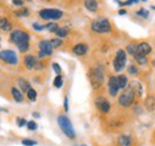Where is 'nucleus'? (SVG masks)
I'll use <instances>...</instances> for the list:
<instances>
[{"mask_svg":"<svg viewBox=\"0 0 155 146\" xmlns=\"http://www.w3.org/2000/svg\"><path fill=\"white\" fill-rule=\"evenodd\" d=\"M10 40H11L13 44L17 45V48L19 49V51H21V52L28 51L30 37H29V35H28L25 31H21V30L12 31L11 35H10Z\"/></svg>","mask_w":155,"mask_h":146,"instance_id":"1","label":"nucleus"},{"mask_svg":"<svg viewBox=\"0 0 155 146\" xmlns=\"http://www.w3.org/2000/svg\"><path fill=\"white\" fill-rule=\"evenodd\" d=\"M58 124L61 131L69 138V139H74L75 138V131L73 128V125L71 122V120L66 116V115H60L58 118Z\"/></svg>","mask_w":155,"mask_h":146,"instance_id":"2","label":"nucleus"},{"mask_svg":"<svg viewBox=\"0 0 155 146\" xmlns=\"http://www.w3.org/2000/svg\"><path fill=\"white\" fill-rule=\"evenodd\" d=\"M90 78H91V84L94 89L99 88L103 82H104V70L100 65L94 67L92 70H91V75H90Z\"/></svg>","mask_w":155,"mask_h":146,"instance_id":"3","label":"nucleus"},{"mask_svg":"<svg viewBox=\"0 0 155 146\" xmlns=\"http://www.w3.org/2000/svg\"><path fill=\"white\" fill-rule=\"evenodd\" d=\"M91 27L97 33H107V32L111 31L110 21L106 18H98L96 20H93Z\"/></svg>","mask_w":155,"mask_h":146,"instance_id":"4","label":"nucleus"},{"mask_svg":"<svg viewBox=\"0 0 155 146\" xmlns=\"http://www.w3.org/2000/svg\"><path fill=\"white\" fill-rule=\"evenodd\" d=\"M38 14L41 18L45 19V20H58V19H60L63 16L62 11L56 10V8H44V10H41Z\"/></svg>","mask_w":155,"mask_h":146,"instance_id":"5","label":"nucleus"},{"mask_svg":"<svg viewBox=\"0 0 155 146\" xmlns=\"http://www.w3.org/2000/svg\"><path fill=\"white\" fill-rule=\"evenodd\" d=\"M125 64H127V54H125L124 50L120 49V50L117 51L116 57L114 59V68H115L116 71H120V70L124 69Z\"/></svg>","mask_w":155,"mask_h":146,"instance_id":"6","label":"nucleus"},{"mask_svg":"<svg viewBox=\"0 0 155 146\" xmlns=\"http://www.w3.org/2000/svg\"><path fill=\"white\" fill-rule=\"evenodd\" d=\"M134 99H135V94L130 89H127V90H124L120 94V96L118 99V102L123 107H130L133 105V102H134Z\"/></svg>","mask_w":155,"mask_h":146,"instance_id":"7","label":"nucleus"},{"mask_svg":"<svg viewBox=\"0 0 155 146\" xmlns=\"http://www.w3.org/2000/svg\"><path fill=\"white\" fill-rule=\"evenodd\" d=\"M0 59H2L5 63L11 64V65H15V64L18 63V57L16 55V52L12 51V50H2V51H0Z\"/></svg>","mask_w":155,"mask_h":146,"instance_id":"8","label":"nucleus"},{"mask_svg":"<svg viewBox=\"0 0 155 146\" xmlns=\"http://www.w3.org/2000/svg\"><path fill=\"white\" fill-rule=\"evenodd\" d=\"M96 106L101 113H109V110L111 108L110 102L105 97H97L96 99Z\"/></svg>","mask_w":155,"mask_h":146,"instance_id":"9","label":"nucleus"},{"mask_svg":"<svg viewBox=\"0 0 155 146\" xmlns=\"http://www.w3.org/2000/svg\"><path fill=\"white\" fill-rule=\"evenodd\" d=\"M119 91V86H118V82H117V77L116 76H111L109 78V94L111 96H116Z\"/></svg>","mask_w":155,"mask_h":146,"instance_id":"10","label":"nucleus"},{"mask_svg":"<svg viewBox=\"0 0 155 146\" xmlns=\"http://www.w3.org/2000/svg\"><path fill=\"white\" fill-rule=\"evenodd\" d=\"M53 46L50 44V40H41L39 42V50L45 54V56H49L53 54Z\"/></svg>","mask_w":155,"mask_h":146,"instance_id":"11","label":"nucleus"},{"mask_svg":"<svg viewBox=\"0 0 155 146\" xmlns=\"http://www.w3.org/2000/svg\"><path fill=\"white\" fill-rule=\"evenodd\" d=\"M152 52V46L148 44V43H146V42H143V43H141V44H138L137 45V54L141 56H146L149 55Z\"/></svg>","mask_w":155,"mask_h":146,"instance_id":"12","label":"nucleus"},{"mask_svg":"<svg viewBox=\"0 0 155 146\" xmlns=\"http://www.w3.org/2000/svg\"><path fill=\"white\" fill-rule=\"evenodd\" d=\"M37 59L35 58V56L32 55H26L25 56V58H24V64H25V67L28 68V69H34V68H36V65H37Z\"/></svg>","mask_w":155,"mask_h":146,"instance_id":"13","label":"nucleus"},{"mask_svg":"<svg viewBox=\"0 0 155 146\" xmlns=\"http://www.w3.org/2000/svg\"><path fill=\"white\" fill-rule=\"evenodd\" d=\"M87 51H88V46H87L86 44H82V43L77 44V45L73 48V52H74L77 56L86 55V54H87Z\"/></svg>","mask_w":155,"mask_h":146,"instance_id":"14","label":"nucleus"},{"mask_svg":"<svg viewBox=\"0 0 155 146\" xmlns=\"http://www.w3.org/2000/svg\"><path fill=\"white\" fill-rule=\"evenodd\" d=\"M129 89L135 94V96H141V95H142V91H143L142 90V86H141V83L137 82V81L130 82V84H129Z\"/></svg>","mask_w":155,"mask_h":146,"instance_id":"15","label":"nucleus"},{"mask_svg":"<svg viewBox=\"0 0 155 146\" xmlns=\"http://www.w3.org/2000/svg\"><path fill=\"white\" fill-rule=\"evenodd\" d=\"M85 7L90 12H96L98 10V1L97 0H85Z\"/></svg>","mask_w":155,"mask_h":146,"instance_id":"16","label":"nucleus"},{"mask_svg":"<svg viewBox=\"0 0 155 146\" xmlns=\"http://www.w3.org/2000/svg\"><path fill=\"white\" fill-rule=\"evenodd\" d=\"M11 93H12L13 99H15L17 102H21V101H23V94H21V91H20L18 88L13 87V88L11 89Z\"/></svg>","mask_w":155,"mask_h":146,"instance_id":"17","label":"nucleus"},{"mask_svg":"<svg viewBox=\"0 0 155 146\" xmlns=\"http://www.w3.org/2000/svg\"><path fill=\"white\" fill-rule=\"evenodd\" d=\"M117 82H118V86H119V89H123L127 87L128 84V78L125 75H119L117 76Z\"/></svg>","mask_w":155,"mask_h":146,"instance_id":"18","label":"nucleus"},{"mask_svg":"<svg viewBox=\"0 0 155 146\" xmlns=\"http://www.w3.org/2000/svg\"><path fill=\"white\" fill-rule=\"evenodd\" d=\"M0 29L4 30V31H11L12 25H11V23H10L6 18L0 19Z\"/></svg>","mask_w":155,"mask_h":146,"instance_id":"19","label":"nucleus"},{"mask_svg":"<svg viewBox=\"0 0 155 146\" xmlns=\"http://www.w3.org/2000/svg\"><path fill=\"white\" fill-rule=\"evenodd\" d=\"M119 144L120 146H130L131 145V137L129 135H120L119 137Z\"/></svg>","mask_w":155,"mask_h":146,"instance_id":"20","label":"nucleus"},{"mask_svg":"<svg viewBox=\"0 0 155 146\" xmlns=\"http://www.w3.org/2000/svg\"><path fill=\"white\" fill-rule=\"evenodd\" d=\"M18 84H19L20 89L23 91H26V93L31 88V87H30V83H29L26 80H24V78H19V80H18Z\"/></svg>","mask_w":155,"mask_h":146,"instance_id":"21","label":"nucleus"},{"mask_svg":"<svg viewBox=\"0 0 155 146\" xmlns=\"http://www.w3.org/2000/svg\"><path fill=\"white\" fill-rule=\"evenodd\" d=\"M155 107V99L154 96H148L146 100V108L148 110H153Z\"/></svg>","mask_w":155,"mask_h":146,"instance_id":"22","label":"nucleus"},{"mask_svg":"<svg viewBox=\"0 0 155 146\" xmlns=\"http://www.w3.org/2000/svg\"><path fill=\"white\" fill-rule=\"evenodd\" d=\"M127 51H128L129 55L135 56L136 54H137V44H134V43L129 44V45L127 46Z\"/></svg>","mask_w":155,"mask_h":146,"instance_id":"23","label":"nucleus"},{"mask_svg":"<svg viewBox=\"0 0 155 146\" xmlns=\"http://www.w3.org/2000/svg\"><path fill=\"white\" fill-rule=\"evenodd\" d=\"M26 95H28V99L30 101H36V99H37V91L35 90V89H32V88H30L28 90Z\"/></svg>","mask_w":155,"mask_h":146,"instance_id":"24","label":"nucleus"},{"mask_svg":"<svg viewBox=\"0 0 155 146\" xmlns=\"http://www.w3.org/2000/svg\"><path fill=\"white\" fill-rule=\"evenodd\" d=\"M136 14L140 16V17H142V18H148V17H149V11H148L147 8H140V10L136 12Z\"/></svg>","mask_w":155,"mask_h":146,"instance_id":"25","label":"nucleus"},{"mask_svg":"<svg viewBox=\"0 0 155 146\" xmlns=\"http://www.w3.org/2000/svg\"><path fill=\"white\" fill-rule=\"evenodd\" d=\"M45 29H47V30H49L50 32H55V33H56V31H58L60 27L58 26V24H56V23H49V24L45 26Z\"/></svg>","mask_w":155,"mask_h":146,"instance_id":"26","label":"nucleus"},{"mask_svg":"<svg viewBox=\"0 0 155 146\" xmlns=\"http://www.w3.org/2000/svg\"><path fill=\"white\" fill-rule=\"evenodd\" d=\"M62 84H63V78H62V76H61V75H58V76L55 77V80H54V87H56V88H61V87H62Z\"/></svg>","mask_w":155,"mask_h":146,"instance_id":"27","label":"nucleus"},{"mask_svg":"<svg viewBox=\"0 0 155 146\" xmlns=\"http://www.w3.org/2000/svg\"><path fill=\"white\" fill-rule=\"evenodd\" d=\"M138 2V0H127V1H118L119 6H130V5H135Z\"/></svg>","mask_w":155,"mask_h":146,"instance_id":"28","label":"nucleus"},{"mask_svg":"<svg viewBox=\"0 0 155 146\" xmlns=\"http://www.w3.org/2000/svg\"><path fill=\"white\" fill-rule=\"evenodd\" d=\"M134 57H135V59L137 61V63H140V64H147V59H146L144 56H141L138 55V54H136Z\"/></svg>","mask_w":155,"mask_h":146,"instance_id":"29","label":"nucleus"},{"mask_svg":"<svg viewBox=\"0 0 155 146\" xmlns=\"http://www.w3.org/2000/svg\"><path fill=\"white\" fill-rule=\"evenodd\" d=\"M21 144L24 146H35L37 143L35 140H30V139H23L21 140Z\"/></svg>","mask_w":155,"mask_h":146,"instance_id":"30","label":"nucleus"},{"mask_svg":"<svg viewBox=\"0 0 155 146\" xmlns=\"http://www.w3.org/2000/svg\"><path fill=\"white\" fill-rule=\"evenodd\" d=\"M50 44H51V46L55 49V48H58V46L62 45V42H61L60 39H51V40H50Z\"/></svg>","mask_w":155,"mask_h":146,"instance_id":"31","label":"nucleus"},{"mask_svg":"<svg viewBox=\"0 0 155 146\" xmlns=\"http://www.w3.org/2000/svg\"><path fill=\"white\" fill-rule=\"evenodd\" d=\"M16 14L19 16V17H26V16H29V10L23 8V10H20V11H17Z\"/></svg>","mask_w":155,"mask_h":146,"instance_id":"32","label":"nucleus"},{"mask_svg":"<svg viewBox=\"0 0 155 146\" xmlns=\"http://www.w3.org/2000/svg\"><path fill=\"white\" fill-rule=\"evenodd\" d=\"M56 35L60 38H63V37L67 36V30L66 29H58V31H56Z\"/></svg>","mask_w":155,"mask_h":146,"instance_id":"33","label":"nucleus"},{"mask_svg":"<svg viewBox=\"0 0 155 146\" xmlns=\"http://www.w3.org/2000/svg\"><path fill=\"white\" fill-rule=\"evenodd\" d=\"M26 126H28V128H29L30 131H35V129L37 128V124H36L35 121H29Z\"/></svg>","mask_w":155,"mask_h":146,"instance_id":"34","label":"nucleus"},{"mask_svg":"<svg viewBox=\"0 0 155 146\" xmlns=\"http://www.w3.org/2000/svg\"><path fill=\"white\" fill-rule=\"evenodd\" d=\"M53 69H54V71L58 74V75H61V71H62V69H61V67L58 65V63H53Z\"/></svg>","mask_w":155,"mask_h":146,"instance_id":"35","label":"nucleus"},{"mask_svg":"<svg viewBox=\"0 0 155 146\" xmlns=\"http://www.w3.org/2000/svg\"><path fill=\"white\" fill-rule=\"evenodd\" d=\"M17 125H18L19 127H23L24 125H28V122H26V120H25V119H23V118H18V119H17Z\"/></svg>","mask_w":155,"mask_h":146,"instance_id":"36","label":"nucleus"},{"mask_svg":"<svg viewBox=\"0 0 155 146\" xmlns=\"http://www.w3.org/2000/svg\"><path fill=\"white\" fill-rule=\"evenodd\" d=\"M128 71L131 74V75H136V74L138 73V71H137V68H136L135 65H130V67L128 68Z\"/></svg>","mask_w":155,"mask_h":146,"instance_id":"37","label":"nucleus"},{"mask_svg":"<svg viewBox=\"0 0 155 146\" xmlns=\"http://www.w3.org/2000/svg\"><path fill=\"white\" fill-rule=\"evenodd\" d=\"M32 27H34L35 30H37V31H42V30H44V29H45V26H43V25H39V24H37V23H34Z\"/></svg>","mask_w":155,"mask_h":146,"instance_id":"38","label":"nucleus"},{"mask_svg":"<svg viewBox=\"0 0 155 146\" xmlns=\"http://www.w3.org/2000/svg\"><path fill=\"white\" fill-rule=\"evenodd\" d=\"M12 2H13L16 6H21V5H23V0H12Z\"/></svg>","mask_w":155,"mask_h":146,"instance_id":"39","label":"nucleus"},{"mask_svg":"<svg viewBox=\"0 0 155 146\" xmlns=\"http://www.w3.org/2000/svg\"><path fill=\"white\" fill-rule=\"evenodd\" d=\"M64 110H68V97H64Z\"/></svg>","mask_w":155,"mask_h":146,"instance_id":"40","label":"nucleus"},{"mask_svg":"<svg viewBox=\"0 0 155 146\" xmlns=\"http://www.w3.org/2000/svg\"><path fill=\"white\" fill-rule=\"evenodd\" d=\"M38 56H39V57H41V58H43V57H45V54H43V52H42V51H39Z\"/></svg>","mask_w":155,"mask_h":146,"instance_id":"41","label":"nucleus"},{"mask_svg":"<svg viewBox=\"0 0 155 146\" xmlns=\"http://www.w3.org/2000/svg\"><path fill=\"white\" fill-rule=\"evenodd\" d=\"M118 13H119V14H122V16H123V14H125V13H127V12H125V11H124V10H119V12H118Z\"/></svg>","mask_w":155,"mask_h":146,"instance_id":"42","label":"nucleus"},{"mask_svg":"<svg viewBox=\"0 0 155 146\" xmlns=\"http://www.w3.org/2000/svg\"><path fill=\"white\" fill-rule=\"evenodd\" d=\"M34 116H36V118H38V116H39V114H38V113H34Z\"/></svg>","mask_w":155,"mask_h":146,"instance_id":"43","label":"nucleus"},{"mask_svg":"<svg viewBox=\"0 0 155 146\" xmlns=\"http://www.w3.org/2000/svg\"><path fill=\"white\" fill-rule=\"evenodd\" d=\"M81 146H86V145H81Z\"/></svg>","mask_w":155,"mask_h":146,"instance_id":"44","label":"nucleus"},{"mask_svg":"<svg viewBox=\"0 0 155 146\" xmlns=\"http://www.w3.org/2000/svg\"><path fill=\"white\" fill-rule=\"evenodd\" d=\"M28 1H31V0H28Z\"/></svg>","mask_w":155,"mask_h":146,"instance_id":"45","label":"nucleus"},{"mask_svg":"<svg viewBox=\"0 0 155 146\" xmlns=\"http://www.w3.org/2000/svg\"><path fill=\"white\" fill-rule=\"evenodd\" d=\"M0 110H1V108H0Z\"/></svg>","mask_w":155,"mask_h":146,"instance_id":"46","label":"nucleus"},{"mask_svg":"<svg viewBox=\"0 0 155 146\" xmlns=\"http://www.w3.org/2000/svg\"><path fill=\"white\" fill-rule=\"evenodd\" d=\"M143 1H144V0H143Z\"/></svg>","mask_w":155,"mask_h":146,"instance_id":"47","label":"nucleus"}]
</instances>
